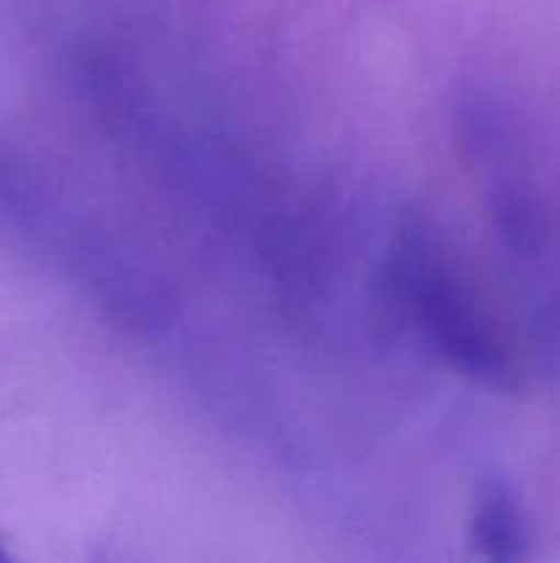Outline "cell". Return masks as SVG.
<instances>
[{
    "label": "cell",
    "mask_w": 560,
    "mask_h": 563,
    "mask_svg": "<svg viewBox=\"0 0 560 563\" xmlns=\"http://www.w3.org/2000/svg\"><path fill=\"white\" fill-rule=\"evenodd\" d=\"M388 289L450 368L475 383H514V355L500 322L426 234L412 231L399 242Z\"/></svg>",
    "instance_id": "obj_1"
},
{
    "label": "cell",
    "mask_w": 560,
    "mask_h": 563,
    "mask_svg": "<svg viewBox=\"0 0 560 563\" xmlns=\"http://www.w3.org/2000/svg\"><path fill=\"white\" fill-rule=\"evenodd\" d=\"M470 539L478 553L489 561L511 563L522 561L530 548L525 509L519 495L505 482H483L472 500Z\"/></svg>",
    "instance_id": "obj_2"
},
{
    "label": "cell",
    "mask_w": 560,
    "mask_h": 563,
    "mask_svg": "<svg viewBox=\"0 0 560 563\" xmlns=\"http://www.w3.org/2000/svg\"><path fill=\"white\" fill-rule=\"evenodd\" d=\"M0 561H9V553H5V548H3V542H0Z\"/></svg>",
    "instance_id": "obj_3"
}]
</instances>
